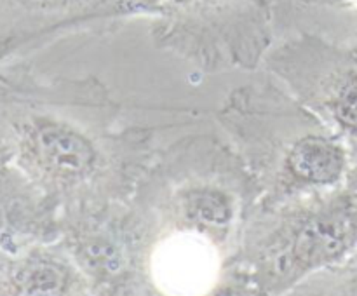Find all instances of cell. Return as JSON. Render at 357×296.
<instances>
[{
	"mask_svg": "<svg viewBox=\"0 0 357 296\" xmlns=\"http://www.w3.org/2000/svg\"><path fill=\"white\" fill-rule=\"evenodd\" d=\"M357 247V194H340L298 232L291 261L314 268L340 260Z\"/></svg>",
	"mask_w": 357,
	"mask_h": 296,
	"instance_id": "6da1fadb",
	"label": "cell"
},
{
	"mask_svg": "<svg viewBox=\"0 0 357 296\" xmlns=\"http://www.w3.org/2000/svg\"><path fill=\"white\" fill-rule=\"evenodd\" d=\"M72 274L56 258L28 253L0 265L2 296H66Z\"/></svg>",
	"mask_w": 357,
	"mask_h": 296,
	"instance_id": "7a4b0ae2",
	"label": "cell"
},
{
	"mask_svg": "<svg viewBox=\"0 0 357 296\" xmlns=\"http://www.w3.org/2000/svg\"><path fill=\"white\" fill-rule=\"evenodd\" d=\"M288 167L293 176L305 183L333 185L347 169V153L333 139L307 136L291 146Z\"/></svg>",
	"mask_w": 357,
	"mask_h": 296,
	"instance_id": "3957f363",
	"label": "cell"
},
{
	"mask_svg": "<svg viewBox=\"0 0 357 296\" xmlns=\"http://www.w3.org/2000/svg\"><path fill=\"white\" fill-rule=\"evenodd\" d=\"M185 212L202 225L222 226L232 219V202L222 192L201 188L185 197Z\"/></svg>",
	"mask_w": 357,
	"mask_h": 296,
	"instance_id": "277c9868",
	"label": "cell"
},
{
	"mask_svg": "<svg viewBox=\"0 0 357 296\" xmlns=\"http://www.w3.org/2000/svg\"><path fill=\"white\" fill-rule=\"evenodd\" d=\"M246 291H244L243 286L239 284H227L223 288H218L216 291H213L209 296H244Z\"/></svg>",
	"mask_w": 357,
	"mask_h": 296,
	"instance_id": "5b68a950",
	"label": "cell"
},
{
	"mask_svg": "<svg viewBox=\"0 0 357 296\" xmlns=\"http://www.w3.org/2000/svg\"><path fill=\"white\" fill-rule=\"evenodd\" d=\"M345 296H357V268H356V275L352 277V281H351V284H349Z\"/></svg>",
	"mask_w": 357,
	"mask_h": 296,
	"instance_id": "8992f818",
	"label": "cell"
},
{
	"mask_svg": "<svg viewBox=\"0 0 357 296\" xmlns=\"http://www.w3.org/2000/svg\"><path fill=\"white\" fill-rule=\"evenodd\" d=\"M6 162H7V153H6V150H3L2 143H0V167H2Z\"/></svg>",
	"mask_w": 357,
	"mask_h": 296,
	"instance_id": "52a82bcc",
	"label": "cell"
},
{
	"mask_svg": "<svg viewBox=\"0 0 357 296\" xmlns=\"http://www.w3.org/2000/svg\"><path fill=\"white\" fill-rule=\"evenodd\" d=\"M356 2H357V0H356Z\"/></svg>",
	"mask_w": 357,
	"mask_h": 296,
	"instance_id": "ba28073f",
	"label": "cell"
}]
</instances>
